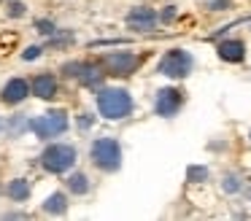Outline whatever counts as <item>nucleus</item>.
I'll use <instances>...</instances> for the list:
<instances>
[{
	"instance_id": "obj_11",
	"label": "nucleus",
	"mask_w": 251,
	"mask_h": 221,
	"mask_svg": "<svg viewBox=\"0 0 251 221\" xmlns=\"http://www.w3.org/2000/svg\"><path fill=\"white\" fill-rule=\"evenodd\" d=\"M33 92L38 97H44V100H54L57 97V78L51 73H41V75H35V81H33Z\"/></svg>"
},
{
	"instance_id": "obj_14",
	"label": "nucleus",
	"mask_w": 251,
	"mask_h": 221,
	"mask_svg": "<svg viewBox=\"0 0 251 221\" xmlns=\"http://www.w3.org/2000/svg\"><path fill=\"white\" fill-rule=\"evenodd\" d=\"M68 189H71L73 194H87L89 192V178L84 175V172H73V175L68 178Z\"/></svg>"
},
{
	"instance_id": "obj_4",
	"label": "nucleus",
	"mask_w": 251,
	"mask_h": 221,
	"mask_svg": "<svg viewBox=\"0 0 251 221\" xmlns=\"http://www.w3.org/2000/svg\"><path fill=\"white\" fill-rule=\"evenodd\" d=\"M30 129H33L41 140H51V138H57V135H62L68 129V113L65 111H49V113H44V116L33 119V122H30Z\"/></svg>"
},
{
	"instance_id": "obj_23",
	"label": "nucleus",
	"mask_w": 251,
	"mask_h": 221,
	"mask_svg": "<svg viewBox=\"0 0 251 221\" xmlns=\"http://www.w3.org/2000/svg\"><path fill=\"white\" fill-rule=\"evenodd\" d=\"M173 16H176V8H173V5H168V8H165V14H162V19H165V22H170Z\"/></svg>"
},
{
	"instance_id": "obj_6",
	"label": "nucleus",
	"mask_w": 251,
	"mask_h": 221,
	"mask_svg": "<svg viewBox=\"0 0 251 221\" xmlns=\"http://www.w3.org/2000/svg\"><path fill=\"white\" fill-rule=\"evenodd\" d=\"M192 57L184 51V49H173V51H168L162 57V62H159V73L168 75V78H184V75L192 73Z\"/></svg>"
},
{
	"instance_id": "obj_19",
	"label": "nucleus",
	"mask_w": 251,
	"mask_h": 221,
	"mask_svg": "<svg viewBox=\"0 0 251 221\" xmlns=\"http://www.w3.org/2000/svg\"><path fill=\"white\" fill-rule=\"evenodd\" d=\"M224 189H227V192H238V189H240V181H238L235 175H227V178H224Z\"/></svg>"
},
{
	"instance_id": "obj_20",
	"label": "nucleus",
	"mask_w": 251,
	"mask_h": 221,
	"mask_svg": "<svg viewBox=\"0 0 251 221\" xmlns=\"http://www.w3.org/2000/svg\"><path fill=\"white\" fill-rule=\"evenodd\" d=\"M41 54H44V46H30V49H27V51H25V54H22V57H25V59H27V62H30V59H35V57H41Z\"/></svg>"
},
{
	"instance_id": "obj_17",
	"label": "nucleus",
	"mask_w": 251,
	"mask_h": 221,
	"mask_svg": "<svg viewBox=\"0 0 251 221\" xmlns=\"http://www.w3.org/2000/svg\"><path fill=\"white\" fill-rule=\"evenodd\" d=\"M186 175H189V181H195V183H200V181H205L208 178V170L205 167H189V170H186Z\"/></svg>"
},
{
	"instance_id": "obj_15",
	"label": "nucleus",
	"mask_w": 251,
	"mask_h": 221,
	"mask_svg": "<svg viewBox=\"0 0 251 221\" xmlns=\"http://www.w3.org/2000/svg\"><path fill=\"white\" fill-rule=\"evenodd\" d=\"M65 208H68V199H65V194H51L49 199L44 202V210L46 213H65Z\"/></svg>"
},
{
	"instance_id": "obj_10",
	"label": "nucleus",
	"mask_w": 251,
	"mask_h": 221,
	"mask_svg": "<svg viewBox=\"0 0 251 221\" xmlns=\"http://www.w3.org/2000/svg\"><path fill=\"white\" fill-rule=\"evenodd\" d=\"M27 95H30V84H27L25 78H11L6 86H3V92H0L3 102H8V105H17V102H22Z\"/></svg>"
},
{
	"instance_id": "obj_18",
	"label": "nucleus",
	"mask_w": 251,
	"mask_h": 221,
	"mask_svg": "<svg viewBox=\"0 0 251 221\" xmlns=\"http://www.w3.org/2000/svg\"><path fill=\"white\" fill-rule=\"evenodd\" d=\"M35 27H38L41 35H54V25H51L49 19H38V22H35Z\"/></svg>"
},
{
	"instance_id": "obj_1",
	"label": "nucleus",
	"mask_w": 251,
	"mask_h": 221,
	"mask_svg": "<svg viewBox=\"0 0 251 221\" xmlns=\"http://www.w3.org/2000/svg\"><path fill=\"white\" fill-rule=\"evenodd\" d=\"M98 111L100 116L111 119V122H119V119L130 116L132 113V97L127 89L119 86H105L98 92Z\"/></svg>"
},
{
	"instance_id": "obj_3",
	"label": "nucleus",
	"mask_w": 251,
	"mask_h": 221,
	"mask_svg": "<svg viewBox=\"0 0 251 221\" xmlns=\"http://www.w3.org/2000/svg\"><path fill=\"white\" fill-rule=\"evenodd\" d=\"M92 162L105 172H114L119 170L122 165V148L114 138H100L92 143Z\"/></svg>"
},
{
	"instance_id": "obj_5",
	"label": "nucleus",
	"mask_w": 251,
	"mask_h": 221,
	"mask_svg": "<svg viewBox=\"0 0 251 221\" xmlns=\"http://www.w3.org/2000/svg\"><path fill=\"white\" fill-rule=\"evenodd\" d=\"M100 68H103L108 75H119V78H125V75H132L138 68H141V57L132 54V51H111V54L103 57Z\"/></svg>"
},
{
	"instance_id": "obj_8",
	"label": "nucleus",
	"mask_w": 251,
	"mask_h": 221,
	"mask_svg": "<svg viewBox=\"0 0 251 221\" xmlns=\"http://www.w3.org/2000/svg\"><path fill=\"white\" fill-rule=\"evenodd\" d=\"M181 102H184V95H181L178 89H173V86H165V89L157 92V102H154V108H157L159 116H176L181 108Z\"/></svg>"
},
{
	"instance_id": "obj_25",
	"label": "nucleus",
	"mask_w": 251,
	"mask_h": 221,
	"mask_svg": "<svg viewBox=\"0 0 251 221\" xmlns=\"http://www.w3.org/2000/svg\"><path fill=\"white\" fill-rule=\"evenodd\" d=\"M0 132H3V119H0Z\"/></svg>"
},
{
	"instance_id": "obj_7",
	"label": "nucleus",
	"mask_w": 251,
	"mask_h": 221,
	"mask_svg": "<svg viewBox=\"0 0 251 221\" xmlns=\"http://www.w3.org/2000/svg\"><path fill=\"white\" fill-rule=\"evenodd\" d=\"M62 73L71 75V78H78L84 86H98L103 81L105 70L95 62H68V65H62Z\"/></svg>"
},
{
	"instance_id": "obj_13",
	"label": "nucleus",
	"mask_w": 251,
	"mask_h": 221,
	"mask_svg": "<svg viewBox=\"0 0 251 221\" xmlns=\"http://www.w3.org/2000/svg\"><path fill=\"white\" fill-rule=\"evenodd\" d=\"M8 197L14 199V202H25V199L30 197V183L25 181V178H14L11 183H8Z\"/></svg>"
},
{
	"instance_id": "obj_24",
	"label": "nucleus",
	"mask_w": 251,
	"mask_h": 221,
	"mask_svg": "<svg viewBox=\"0 0 251 221\" xmlns=\"http://www.w3.org/2000/svg\"><path fill=\"white\" fill-rule=\"evenodd\" d=\"M211 5H213V8H224V5H227V0H211Z\"/></svg>"
},
{
	"instance_id": "obj_9",
	"label": "nucleus",
	"mask_w": 251,
	"mask_h": 221,
	"mask_svg": "<svg viewBox=\"0 0 251 221\" xmlns=\"http://www.w3.org/2000/svg\"><path fill=\"white\" fill-rule=\"evenodd\" d=\"M154 25H157V14H154V8L138 5V8H132L130 14H127V27H130V30L149 32V30H154Z\"/></svg>"
},
{
	"instance_id": "obj_21",
	"label": "nucleus",
	"mask_w": 251,
	"mask_h": 221,
	"mask_svg": "<svg viewBox=\"0 0 251 221\" xmlns=\"http://www.w3.org/2000/svg\"><path fill=\"white\" fill-rule=\"evenodd\" d=\"M92 124H95V119L89 116V113H81V116H78V127L81 129H92Z\"/></svg>"
},
{
	"instance_id": "obj_12",
	"label": "nucleus",
	"mask_w": 251,
	"mask_h": 221,
	"mask_svg": "<svg viewBox=\"0 0 251 221\" xmlns=\"http://www.w3.org/2000/svg\"><path fill=\"white\" fill-rule=\"evenodd\" d=\"M219 57L224 62H243V57H246L243 41H222L219 43Z\"/></svg>"
},
{
	"instance_id": "obj_16",
	"label": "nucleus",
	"mask_w": 251,
	"mask_h": 221,
	"mask_svg": "<svg viewBox=\"0 0 251 221\" xmlns=\"http://www.w3.org/2000/svg\"><path fill=\"white\" fill-rule=\"evenodd\" d=\"M27 129H30V122H27L25 116H11V119H8V124H6V132L11 135V138L27 132Z\"/></svg>"
},
{
	"instance_id": "obj_22",
	"label": "nucleus",
	"mask_w": 251,
	"mask_h": 221,
	"mask_svg": "<svg viewBox=\"0 0 251 221\" xmlns=\"http://www.w3.org/2000/svg\"><path fill=\"white\" fill-rule=\"evenodd\" d=\"M25 14V5L22 3H11L8 5V16H22Z\"/></svg>"
},
{
	"instance_id": "obj_2",
	"label": "nucleus",
	"mask_w": 251,
	"mask_h": 221,
	"mask_svg": "<svg viewBox=\"0 0 251 221\" xmlns=\"http://www.w3.org/2000/svg\"><path fill=\"white\" fill-rule=\"evenodd\" d=\"M41 165L49 172H68L76 165V148L68 143H54L41 154Z\"/></svg>"
}]
</instances>
